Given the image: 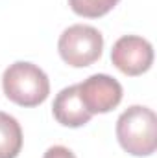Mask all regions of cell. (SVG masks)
I'll return each instance as SVG.
<instances>
[{"mask_svg":"<svg viewBox=\"0 0 157 158\" xmlns=\"http://www.w3.org/2000/svg\"><path fill=\"white\" fill-rule=\"evenodd\" d=\"M43 158H76V155L65 145H52L46 149Z\"/></svg>","mask_w":157,"mask_h":158,"instance_id":"9c48e42d","label":"cell"},{"mask_svg":"<svg viewBox=\"0 0 157 158\" xmlns=\"http://www.w3.org/2000/svg\"><path fill=\"white\" fill-rule=\"evenodd\" d=\"M104 50L102 33L87 24L69 26L57 42V52L61 59L74 68H85L96 63Z\"/></svg>","mask_w":157,"mask_h":158,"instance_id":"3957f363","label":"cell"},{"mask_svg":"<svg viewBox=\"0 0 157 158\" xmlns=\"http://www.w3.org/2000/svg\"><path fill=\"white\" fill-rule=\"evenodd\" d=\"M52 112L57 123H61L63 127H70V129L83 127L92 118V114L85 109L83 101L79 99L78 85H70L59 90V94L54 99Z\"/></svg>","mask_w":157,"mask_h":158,"instance_id":"8992f818","label":"cell"},{"mask_svg":"<svg viewBox=\"0 0 157 158\" xmlns=\"http://www.w3.org/2000/svg\"><path fill=\"white\" fill-rule=\"evenodd\" d=\"M22 149L20 123L7 112L0 110V158H17Z\"/></svg>","mask_w":157,"mask_h":158,"instance_id":"52a82bcc","label":"cell"},{"mask_svg":"<svg viewBox=\"0 0 157 158\" xmlns=\"http://www.w3.org/2000/svg\"><path fill=\"white\" fill-rule=\"evenodd\" d=\"M79 99L91 114H105L122 101V85L107 74H94L78 85Z\"/></svg>","mask_w":157,"mask_h":158,"instance_id":"5b68a950","label":"cell"},{"mask_svg":"<svg viewBox=\"0 0 157 158\" xmlns=\"http://www.w3.org/2000/svg\"><path fill=\"white\" fill-rule=\"evenodd\" d=\"M111 61L126 76H142L154 63V46L139 35H124L113 44Z\"/></svg>","mask_w":157,"mask_h":158,"instance_id":"277c9868","label":"cell"},{"mask_svg":"<svg viewBox=\"0 0 157 158\" xmlns=\"http://www.w3.org/2000/svg\"><path fill=\"white\" fill-rule=\"evenodd\" d=\"M120 147L131 156H150L157 149V116L142 105H133L117 119Z\"/></svg>","mask_w":157,"mask_h":158,"instance_id":"6da1fadb","label":"cell"},{"mask_svg":"<svg viewBox=\"0 0 157 158\" xmlns=\"http://www.w3.org/2000/svg\"><path fill=\"white\" fill-rule=\"evenodd\" d=\"M2 88L9 101L20 107H37L50 94V81L44 70L34 63L17 61L4 70Z\"/></svg>","mask_w":157,"mask_h":158,"instance_id":"7a4b0ae2","label":"cell"},{"mask_svg":"<svg viewBox=\"0 0 157 158\" xmlns=\"http://www.w3.org/2000/svg\"><path fill=\"white\" fill-rule=\"evenodd\" d=\"M120 0H69L70 9L85 19H98L107 15Z\"/></svg>","mask_w":157,"mask_h":158,"instance_id":"ba28073f","label":"cell"}]
</instances>
